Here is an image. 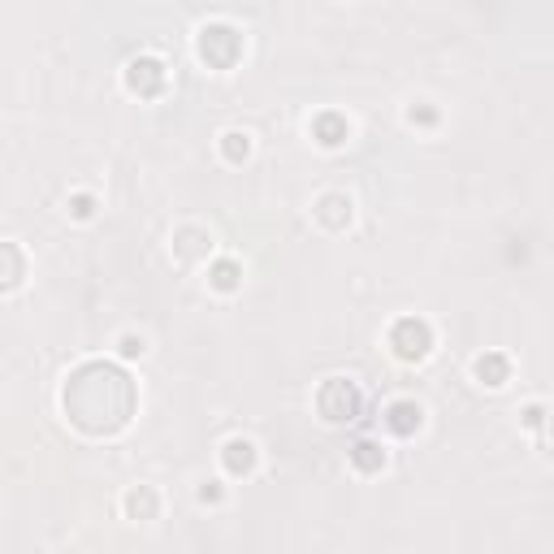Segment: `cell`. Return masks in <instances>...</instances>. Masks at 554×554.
<instances>
[{"mask_svg":"<svg viewBox=\"0 0 554 554\" xmlns=\"http://www.w3.org/2000/svg\"><path fill=\"white\" fill-rule=\"evenodd\" d=\"M420 416H425V412H420V407L416 403H390L386 407V429L390 433H399V438H407V433H416L420 429Z\"/></svg>","mask_w":554,"mask_h":554,"instance_id":"obj_6","label":"cell"},{"mask_svg":"<svg viewBox=\"0 0 554 554\" xmlns=\"http://www.w3.org/2000/svg\"><path fill=\"white\" fill-rule=\"evenodd\" d=\"M200 498H204V503H217V498H221V490H217V485H204V490H200Z\"/></svg>","mask_w":554,"mask_h":554,"instance_id":"obj_18","label":"cell"},{"mask_svg":"<svg viewBox=\"0 0 554 554\" xmlns=\"http://www.w3.org/2000/svg\"><path fill=\"white\" fill-rule=\"evenodd\" d=\"M390 347L399 351L403 360H425L433 347V329L425 321H416V316H403V321L390 329Z\"/></svg>","mask_w":554,"mask_h":554,"instance_id":"obj_4","label":"cell"},{"mask_svg":"<svg viewBox=\"0 0 554 554\" xmlns=\"http://www.w3.org/2000/svg\"><path fill=\"white\" fill-rule=\"evenodd\" d=\"M74 217H91V195H74Z\"/></svg>","mask_w":554,"mask_h":554,"instance_id":"obj_16","label":"cell"},{"mask_svg":"<svg viewBox=\"0 0 554 554\" xmlns=\"http://www.w3.org/2000/svg\"><path fill=\"white\" fill-rule=\"evenodd\" d=\"M221 152H226V161L239 165V161H247V152H252V139H247L243 130H230L226 143H221Z\"/></svg>","mask_w":554,"mask_h":554,"instance_id":"obj_13","label":"cell"},{"mask_svg":"<svg viewBox=\"0 0 554 554\" xmlns=\"http://www.w3.org/2000/svg\"><path fill=\"white\" fill-rule=\"evenodd\" d=\"M65 412L87 433H113L135 412V386L113 364H83L65 381Z\"/></svg>","mask_w":554,"mask_h":554,"instance_id":"obj_1","label":"cell"},{"mask_svg":"<svg viewBox=\"0 0 554 554\" xmlns=\"http://www.w3.org/2000/svg\"><path fill=\"white\" fill-rule=\"evenodd\" d=\"M122 351H126V355H139L143 342H139V338H122Z\"/></svg>","mask_w":554,"mask_h":554,"instance_id":"obj_17","label":"cell"},{"mask_svg":"<svg viewBox=\"0 0 554 554\" xmlns=\"http://www.w3.org/2000/svg\"><path fill=\"white\" fill-rule=\"evenodd\" d=\"M312 130H316V139H321L325 148H338V143L347 139V122H342L338 113H321V117L312 122Z\"/></svg>","mask_w":554,"mask_h":554,"instance_id":"obj_8","label":"cell"},{"mask_svg":"<svg viewBox=\"0 0 554 554\" xmlns=\"http://www.w3.org/2000/svg\"><path fill=\"white\" fill-rule=\"evenodd\" d=\"M213 286L217 290H234V286H239V265H234V260H217V265H213Z\"/></svg>","mask_w":554,"mask_h":554,"instance_id":"obj_14","label":"cell"},{"mask_svg":"<svg viewBox=\"0 0 554 554\" xmlns=\"http://www.w3.org/2000/svg\"><path fill=\"white\" fill-rule=\"evenodd\" d=\"M316 217H321L329 230H338V226H347V221H351V204L342 200V195H325L321 208H316Z\"/></svg>","mask_w":554,"mask_h":554,"instance_id":"obj_9","label":"cell"},{"mask_svg":"<svg viewBox=\"0 0 554 554\" xmlns=\"http://www.w3.org/2000/svg\"><path fill=\"white\" fill-rule=\"evenodd\" d=\"M126 87L135 96H161L165 91V65L156 57H135L126 65Z\"/></svg>","mask_w":554,"mask_h":554,"instance_id":"obj_5","label":"cell"},{"mask_svg":"<svg viewBox=\"0 0 554 554\" xmlns=\"http://www.w3.org/2000/svg\"><path fill=\"white\" fill-rule=\"evenodd\" d=\"M507 373H511V364L503 360V355H481L477 360V377L485 381V386H503Z\"/></svg>","mask_w":554,"mask_h":554,"instance_id":"obj_10","label":"cell"},{"mask_svg":"<svg viewBox=\"0 0 554 554\" xmlns=\"http://www.w3.org/2000/svg\"><path fill=\"white\" fill-rule=\"evenodd\" d=\"M351 464L360 468V472H377L381 464H386V455H381L377 442H355L351 446Z\"/></svg>","mask_w":554,"mask_h":554,"instance_id":"obj_11","label":"cell"},{"mask_svg":"<svg viewBox=\"0 0 554 554\" xmlns=\"http://www.w3.org/2000/svg\"><path fill=\"white\" fill-rule=\"evenodd\" d=\"M239 52H243V35L234 31V26L213 22L200 31V57L208 65H217V70H230V65L239 61Z\"/></svg>","mask_w":554,"mask_h":554,"instance_id":"obj_3","label":"cell"},{"mask_svg":"<svg viewBox=\"0 0 554 554\" xmlns=\"http://www.w3.org/2000/svg\"><path fill=\"white\" fill-rule=\"evenodd\" d=\"M5 265H9L5 286H18V247H13V243H5Z\"/></svg>","mask_w":554,"mask_h":554,"instance_id":"obj_15","label":"cell"},{"mask_svg":"<svg viewBox=\"0 0 554 554\" xmlns=\"http://www.w3.org/2000/svg\"><path fill=\"white\" fill-rule=\"evenodd\" d=\"M316 403H321V416L329 420V425H351V420H360V412H364L360 386H355V381H342V377L325 381Z\"/></svg>","mask_w":554,"mask_h":554,"instance_id":"obj_2","label":"cell"},{"mask_svg":"<svg viewBox=\"0 0 554 554\" xmlns=\"http://www.w3.org/2000/svg\"><path fill=\"white\" fill-rule=\"evenodd\" d=\"M126 511H130L135 520H152V516H156V494H152V490H130V494H126Z\"/></svg>","mask_w":554,"mask_h":554,"instance_id":"obj_12","label":"cell"},{"mask_svg":"<svg viewBox=\"0 0 554 554\" xmlns=\"http://www.w3.org/2000/svg\"><path fill=\"white\" fill-rule=\"evenodd\" d=\"M226 468L234 472V477L252 472V468H256V446H252V442H243V438H234V442L226 446Z\"/></svg>","mask_w":554,"mask_h":554,"instance_id":"obj_7","label":"cell"}]
</instances>
